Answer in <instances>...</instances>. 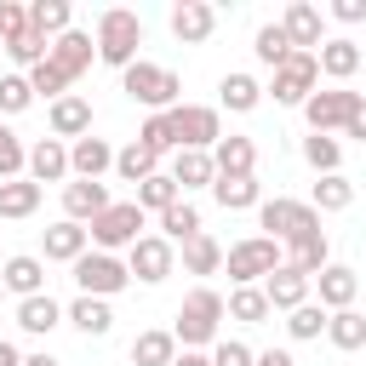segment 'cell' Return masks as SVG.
<instances>
[{
    "mask_svg": "<svg viewBox=\"0 0 366 366\" xmlns=\"http://www.w3.org/2000/svg\"><path fill=\"white\" fill-rule=\"evenodd\" d=\"M257 223H263V234H269L274 246H286V240H297V234H315V229H320V212H315L309 200L274 194V200L257 206Z\"/></svg>",
    "mask_w": 366,
    "mask_h": 366,
    "instance_id": "6",
    "label": "cell"
},
{
    "mask_svg": "<svg viewBox=\"0 0 366 366\" xmlns=\"http://www.w3.org/2000/svg\"><path fill=\"white\" fill-rule=\"evenodd\" d=\"M172 360H177V337L172 332L154 326V332H137L132 337V366H172Z\"/></svg>",
    "mask_w": 366,
    "mask_h": 366,
    "instance_id": "33",
    "label": "cell"
},
{
    "mask_svg": "<svg viewBox=\"0 0 366 366\" xmlns=\"http://www.w3.org/2000/svg\"><path fill=\"white\" fill-rule=\"evenodd\" d=\"M332 17H337V23H360V17H366V0H337Z\"/></svg>",
    "mask_w": 366,
    "mask_h": 366,
    "instance_id": "51",
    "label": "cell"
},
{
    "mask_svg": "<svg viewBox=\"0 0 366 366\" xmlns=\"http://www.w3.org/2000/svg\"><path fill=\"white\" fill-rule=\"evenodd\" d=\"M223 315H229V320H240V326H263L274 309H269L263 286H234V292L223 297Z\"/></svg>",
    "mask_w": 366,
    "mask_h": 366,
    "instance_id": "29",
    "label": "cell"
},
{
    "mask_svg": "<svg viewBox=\"0 0 366 366\" xmlns=\"http://www.w3.org/2000/svg\"><path fill=\"white\" fill-rule=\"evenodd\" d=\"M29 29H34L40 40H57V34H69V29H74V11H69V0H34V6H29Z\"/></svg>",
    "mask_w": 366,
    "mask_h": 366,
    "instance_id": "30",
    "label": "cell"
},
{
    "mask_svg": "<svg viewBox=\"0 0 366 366\" xmlns=\"http://www.w3.org/2000/svg\"><path fill=\"white\" fill-rule=\"evenodd\" d=\"M217 103H223V109H234V114H252V109L263 103V86H257L252 74H240V69H234V74H223V80H217Z\"/></svg>",
    "mask_w": 366,
    "mask_h": 366,
    "instance_id": "31",
    "label": "cell"
},
{
    "mask_svg": "<svg viewBox=\"0 0 366 366\" xmlns=\"http://www.w3.org/2000/svg\"><path fill=\"white\" fill-rule=\"evenodd\" d=\"M223 292H212V286H194L183 303H177V320H172V337H177V349H212L217 343V332H223Z\"/></svg>",
    "mask_w": 366,
    "mask_h": 366,
    "instance_id": "1",
    "label": "cell"
},
{
    "mask_svg": "<svg viewBox=\"0 0 366 366\" xmlns=\"http://www.w3.org/2000/svg\"><path fill=\"white\" fill-rule=\"evenodd\" d=\"M315 86H320V63H315V51H292V57L274 69V80H269L263 97H274V103H286V109H303V103L315 97Z\"/></svg>",
    "mask_w": 366,
    "mask_h": 366,
    "instance_id": "7",
    "label": "cell"
},
{
    "mask_svg": "<svg viewBox=\"0 0 366 366\" xmlns=\"http://www.w3.org/2000/svg\"><path fill=\"white\" fill-rule=\"evenodd\" d=\"M97 212H109V189L103 183H86V177L63 183V217L69 223H92Z\"/></svg>",
    "mask_w": 366,
    "mask_h": 366,
    "instance_id": "22",
    "label": "cell"
},
{
    "mask_svg": "<svg viewBox=\"0 0 366 366\" xmlns=\"http://www.w3.org/2000/svg\"><path fill=\"white\" fill-rule=\"evenodd\" d=\"M0 286L17 292V303H23V297H40V292H46V257H34V252L6 257V263H0Z\"/></svg>",
    "mask_w": 366,
    "mask_h": 366,
    "instance_id": "17",
    "label": "cell"
},
{
    "mask_svg": "<svg viewBox=\"0 0 366 366\" xmlns=\"http://www.w3.org/2000/svg\"><path fill=\"white\" fill-rule=\"evenodd\" d=\"M92 57H97L92 34H86V29H69V34H57V40H51V57H46V63H51V69H57V74L74 86V80L92 69Z\"/></svg>",
    "mask_w": 366,
    "mask_h": 366,
    "instance_id": "13",
    "label": "cell"
},
{
    "mask_svg": "<svg viewBox=\"0 0 366 366\" xmlns=\"http://www.w3.org/2000/svg\"><path fill=\"white\" fill-rule=\"evenodd\" d=\"M172 269H177V246H172V240H160V234H143V240L126 252V274H132V280H143V286H160Z\"/></svg>",
    "mask_w": 366,
    "mask_h": 366,
    "instance_id": "10",
    "label": "cell"
},
{
    "mask_svg": "<svg viewBox=\"0 0 366 366\" xmlns=\"http://www.w3.org/2000/svg\"><path fill=\"white\" fill-rule=\"evenodd\" d=\"M86 240H92V234H86V223L57 217V223L46 229V240H40V246H46V263H80V257H86Z\"/></svg>",
    "mask_w": 366,
    "mask_h": 366,
    "instance_id": "23",
    "label": "cell"
},
{
    "mask_svg": "<svg viewBox=\"0 0 366 366\" xmlns=\"http://www.w3.org/2000/svg\"><path fill=\"white\" fill-rule=\"evenodd\" d=\"M40 183H29V177H11V183H0V217H34L40 212Z\"/></svg>",
    "mask_w": 366,
    "mask_h": 366,
    "instance_id": "36",
    "label": "cell"
},
{
    "mask_svg": "<svg viewBox=\"0 0 366 366\" xmlns=\"http://www.w3.org/2000/svg\"><path fill=\"white\" fill-rule=\"evenodd\" d=\"M103 172H114V149L103 143V137H74L69 143V177H86V183H97Z\"/></svg>",
    "mask_w": 366,
    "mask_h": 366,
    "instance_id": "20",
    "label": "cell"
},
{
    "mask_svg": "<svg viewBox=\"0 0 366 366\" xmlns=\"http://www.w3.org/2000/svg\"><path fill=\"white\" fill-rule=\"evenodd\" d=\"M212 166H217V177H257V143L229 132L212 143Z\"/></svg>",
    "mask_w": 366,
    "mask_h": 366,
    "instance_id": "19",
    "label": "cell"
},
{
    "mask_svg": "<svg viewBox=\"0 0 366 366\" xmlns=\"http://www.w3.org/2000/svg\"><path fill=\"white\" fill-rule=\"evenodd\" d=\"M263 297H269V309H280V315H292L297 303H309V274H297L292 263H280L269 280H263Z\"/></svg>",
    "mask_w": 366,
    "mask_h": 366,
    "instance_id": "25",
    "label": "cell"
},
{
    "mask_svg": "<svg viewBox=\"0 0 366 366\" xmlns=\"http://www.w3.org/2000/svg\"><path fill=\"white\" fill-rule=\"evenodd\" d=\"M23 366H57V360H51V355L40 349V355H23Z\"/></svg>",
    "mask_w": 366,
    "mask_h": 366,
    "instance_id": "55",
    "label": "cell"
},
{
    "mask_svg": "<svg viewBox=\"0 0 366 366\" xmlns=\"http://www.w3.org/2000/svg\"><path fill=\"white\" fill-rule=\"evenodd\" d=\"M63 320H69L74 332H86V337H109V332H114V309H109L103 297H74V303L63 309Z\"/></svg>",
    "mask_w": 366,
    "mask_h": 366,
    "instance_id": "28",
    "label": "cell"
},
{
    "mask_svg": "<svg viewBox=\"0 0 366 366\" xmlns=\"http://www.w3.org/2000/svg\"><path fill=\"white\" fill-rule=\"evenodd\" d=\"M23 172H29V149H23V137L11 126H0V183H11Z\"/></svg>",
    "mask_w": 366,
    "mask_h": 366,
    "instance_id": "44",
    "label": "cell"
},
{
    "mask_svg": "<svg viewBox=\"0 0 366 366\" xmlns=\"http://www.w3.org/2000/svg\"><path fill=\"white\" fill-rule=\"evenodd\" d=\"M114 172H120L126 183H143V177H154V172H160V154H154V149H143V143L132 137L126 149H114Z\"/></svg>",
    "mask_w": 366,
    "mask_h": 366,
    "instance_id": "37",
    "label": "cell"
},
{
    "mask_svg": "<svg viewBox=\"0 0 366 366\" xmlns=\"http://www.w3.org/2000/svg\"><path fill=\"white\" fill-rule=\"evenodd\" d=\"M212 177H217V166H212L206 149H177V154H172V183H177V194L212 189Z\"/></svg>",
    "mask_w": 366,
    "mask_h": 366,
    "instance_id": "26",
    "label": "cell"
},
{
    "mask_svg": "<svg viewBox=\"0 0 366 366\" xmlns=\"http://www.w3.org/2000/svg\"><path fill=\"white\" fill-rule=\"evenodd\" d=\"M29 183H63L69 177V143H57V137H40L34 149H29V172H23Z\"/></svg>",
    "mask_w": 366,
    "mask_h": 366,
    "instance_id": "21",
    "label": "cell"
},
{
    "mask_svg": "<svg viewBox=\"0 0 366 366\" xmlns=\"http://www.w3.org/2000/svg\"><path fill=\"white\" fill-rule=\"evenodd\" d=\"M280 252H286V263H292L297 274H309V280H315V274L332 263V240H326V229H315V234H297V240H286Z\"/></svg>",
    "mask_w": 366,
    "mask_h": 366,
    "instance_id": "24",
    "label": "cell"
},
{
    "mask_svg": "<svg viewBox=\"0 0 366 366\" xmlns=\"http://www.w3.org/2000/svg\"><path fill=\"white\" fill-rule=\"evenodd\" d=\"M29 103H34L29 74H0V114H23Z\"/></svg>",
    "mask_w": 366,
    "mask_h": 366,
    "instance_id": "46",
    "label": "cell"
},
{
    "mask_svg": "<svg viewBox=\"0 0 366 366\" xmlns=\"http://www.w3.org/2000/svg\"><path fill=\"white\" fill-rule=\"evenodd\" d=\"M194 234H200V212H194L189 200H177V206H166V212H160V240L183 246V240H194Z\"/></svg>",
    "mask_w": 366,
    "mask_h": 366,
    "instance_id": "40",
    "label": "cell"
},
{
    "mask_svg": "<svg viewBox=\"0 0 366 366\" xmlns=\"http://www.w3.org/2000/svg\"><path fill=\"white\" fill-rule=\"evenodd\" d=\"M315 63H320V74H326L332 86H349V80L360 74V46H355L349 34H326L320 51H315Z\"/></svg>",
    "mask_w": 366,
    "mask_h": 366,
    "instance_id": "14",
    "label": "cell"
},
{
    "mask_svg": "<svg viewBox=\"0 0 366 366\" xmlns=\"http://www.w3.org/2000/svg\"><path fill=\"white\" fill-rule=\"evenodd\" d=\"M46 120H51V137H57V143H63V137L74 143V137L92 132V103H86L80 92H63V97L46 109Z\"/></svg>",
    "mask_w": 366,
    "mask_h": 366,
    "instance_id": "18",
    "label": "cell"
},
{
    "mask_svg": "<svg viewBox=\"0 0 366 366\" xmlns=\"http://www.w3.org/2000/svg\"><path fill=\"white\" fill-rule=\"evenodd\" d=\"M86 234H92L97 252H132V246L143 240V212H137V200H109V212H97V217L86 223Z\"/></svg>",
    "mask_w": 366,
    "mask_h": 366,
    "instance_id": "5",
    "label": "cell"
},
{
    "mask_svg": "<svg viewBox=\"0 0 366 366\" xmlns=\"http://www.w3.org/2000/svg\"><path fill=\"white\" fill-rule=\"evenodd\" d=\"M120 92H126L132 103H143V109L166 114V109H177V92H183V80H177V69L137 57L132 69H120Z\"/></svg>",
    "mask_w": 366,
    "mask_h": 366,
    "instance_id": "3",
    "label": "cell"
},
{
    "mask_svg": "<svg viewBox=\"0 0 366 366\" xmlns=\"http://www.w3.org/2000/svg\"><path fill=\"white\" fill-rule=\"evenodd\" d=\"M326 337H332V349H360L366 343V315L360 309H337V315H326Z\"/></svg>",
    "mask_w": 366,
    "mask_h": 366,
    "instance_id": "38",
    "label": "cell"
},
{
    "mask_svg": "<svg viewBox=\"0 0 366 366\" xmlns=\"http://www.w3.org/2000/svg\"><path fill=\"white\" fill-rule=\"evenodd\" d=\"M252 366H297V360H292V355H286V349H263V355H257V360H252Z\"/></svg>",
    "mask_w": 366,
    "mask_h": 366,
    "instance_id": "53",
    "label": "cell"
},
{
    "mask_svg": "<svg viewBox=\"0 0 366 366\" xmlns=\"http://www.w3.org/2000/svg\"><path fill=\"white\" fill-rule=\"evenodd\" d=\"M315 292H320V309L326 315H337V309H355V292H360V274L349 269V263H326L315 280H309Z\"/></svg>",
    "mask_w": 366,
    "mask_h": 366,
    "instance_id": "15",
    "label": "cell"
},
{
    "mask_svg": "<svg viewBox=\"0 0 366 366\" xmlns=\"http://www.w3.org/2000/svg\"><path fill=\"white\" fill-rule=\"evenodd\" d=\"M355 97L360 92H349V86H315V97L303 103V120H309V132H343V120H349V109H355Z\"/></svg>",
    "mask_w": 366,
    "mask_h": 366,
    "instance_id": "11",
    "label": "cell"
},
{
    "mask_svg": "<svg viewBox=\"0 0 366 366\" xmlns=\"http://www.w3.org/2000/svg\"><path fill=\"white\" fill-rule=\"evenodd\" d=\"M177 252H183V274H217V269H223V246H217L206 229H200L194 240H183Z\"/></svg>",
    "mask_w": 366,
    "mask_h": 366,
    "instance_id": "35",
    "label": "cell"
},
{
    "mask_svg": "<svg viewBox=\"0 0 366 366\" xmlns=\"http://www.w3.org/2000/svg\"><path fill=\"white\" fill-rule=\"evenodd\" d=\"M0 297H6V286H0Z\"/></svg>",
    "mask_w": 366,
    "mask_h": 366,
    "instance_id": "56",
    "label": "cell"
},
{
    "mask_svg": "<svg viewBox=\"0 0 366 366\" xmlns=\"http://www.w3.org/2000/svg\"><path fill=\"white\" fill-rule=\"evenodd\" d=\"M212 29H217V6H206V0H177L172 6V34L183 46H206Z\"/></svg>",
    "mask_w": 366,
    "mask_h": 366,
    "instance_id": "16",
    "label": "cell"
},
{
    "mask_svg": "<svg viewBox=\"0 0 366 366\" xmlns=\"http://www.w3.org/2000/svg\"><path fill=\"white\" fill-rule=\"evenodd\" d=\"M212 200L223 212H246V206H263V189L257 177H212Z\"/></svg>",
    "mask_w": 366,
    "mask_h": 366,
    "instance_id": "32",
    "label": "cell"
},
{
    "mask_svg": "<svg viewBox=\"0 0 366 366\" xmlns=\"http://www.w3.org/2000/svg\"><path fill=\"white\" fill-rule=\"evenodd\" d=\"M17 326H23L29 337H51V332L63 326V303H57L51 292H40V297H23V303H17Z\"/></svg>",
    "mask_w": 366,
    "mask_h": 366,
    "instance_id": "27",
    "label": "cell"
},
{
    "mask_svg": "<svg viewBox=\"0 0 366 366\" xmlns=\"http://www.w3.org/2000/svg\"><path fill=\"white\" fill-rule=\"evenodd\" d=\"M280 263H286V252H280L269 234H246V240H234V246L223 252V269H229L234 286H263Z\"/></svg>",
    "mask_w": 366,
    "mask_h": 366,
    "instance_id": "4",
    "label": "cell"
},
{
    "mask_svg": "<svg viewBox=\"0 0 366 366\" xmlns=\"http://www.w3.org/2000/svg\"><path fill=\"white\" fill-rule=\"evenodd\" d=\"M286 332H292L297 343H315V337L326 332V309H320V303H297V309L286 315Z\"/></svg>",
    "mask_w": 366,
    "mask_h": 366,
    "instance_id": "43",
    "label": "cell"
},
{
    "mask_svg": "<svg viewBox=\"0 0 366 366\" xmlns=\"http://www.w3.org/2000/svg\"><path fill=\"white\" fill-rule=\"evenodd\" d=\"M280 29H286L292 51H320V40H326V17H320V6H309V0H292V6L280 11Z\"/></svg>",
    "mask_w": 366,
    "mask_h": 366,
    "instance_id": "12",
    "label": "cell"
},
{
    "mask_svg": "<svg viewBox=\"0 0 366 366\" xmlns=\"http://www.w3.org/2000/svg\"><path fill=\"white\" fill-rule=\"evenodd\" d=\"M74 269V286H80V297H114V292H126L132 286V274H126V257H114V252H86L80 263H69Z\"/></svg>",
    "mask_w": 366,
    "mask_h": 366,
    "instance_id": "8",
    "label": "cell"
},
{
    "mask_svg": "<svg viewBox=\"0 0 366 366\" xmlns=\"http://www.w3.org/2000/svg\"><path fill=\"white\" fill-rule=\"evenodd\" d=\"M166 120H172L177 149H206L212 154V143L223 137V114L206 109V103H177V109H166Z\"/></svg>",
    "mask_w": 366,
    "mask_h": 366,
    "instance_id": "9",
    "label": "cell"
},
{
    "mask_svg": "<svg viewBox=\"0 0 366 366\" xmlns=\"http://www.w3.org/2000/svg\"><path fill=\"white\" fill-rule=\"evenodd\" d=\"M309 206H315V212H349V206H355V183H349L343 172H332V177H320V183H315Z\"/></svg>",
    "mask_w": 366,
    "mask_h": 366,
    "instance_id": "39",
    "label": "cell"
},
{
    "mask_svg": "<svg viewBox=\"0 0 366 366\" xmlns=\"http://www.w3.org/2000/svg\"><path fill=\"white\" fill-rule=\"evenodd\" d=\"M172 366H212V355H206V349H177Z\"/></svg>",
    "mask_w": 366,
    "mask_h": 366,
    "instance_id": "52",
    "label": "cell"
},
{
    "mask_svg": "<svg viewBox=\"0 0 366 366\" xmlns=\"http://www.w3.org/2000/svg\"><path fill=\"white\" fill-rule=\"evenodd\" d=\"M92 46H97V63H109V69H132V63H137V46H143V17L126 11V6L97 11V34H92Z\"/></svg>",
    "mask_w": 366,
    "mask_h": 366,
    "instance_id": "2",
    "label": "cell"
},
{
    "mask_svg": "<svg viewBox=\"0 0 366 366\" xmlns=\"http://www.w3.org/2000/svg\"><path fill=\"white\" fill-rule=\"evenodd\" d=\"M343 137H360V143H366V97H355V109H349V120H343Z\"/></svg>",
    "mask_w": 366,
    "mask_h": 366,
    "instance_id": "50",
    "label": "cell"
},
{
    "mask_svg": "<svg viewBox=\"0 0 366 366\" xmlns=\"http://www.w3.org/2000/svg\"><path fill=\"white\" fill-rule=\"evenodd\" d=\"M252 51H257V63L280 69V63L292 57V40H286V29H280V23H263V29L252 34Z\"/></svg>",
    "mask_w": 366,
    "mask_h": 366,
    "instance_id": "42",
    "label": "cell"
},
{
    "mask_svg": "<svg viewBox=\"0 0 366 366\" xmlns=\"http://www.w3.org/2000/svg\"><path fill=\"white\" fill-rule=\"evenodd\" d=\"M17 34H29V6L23 0H0V46H11Z\"/></svg>",
    "mask_w": 366,
    "mask_h": 366,
    "instance_id": "48",
    "label": "cell"
},
{
    "mask_svg": "<svg viewBox=\"0 0 366 366\" xmlns=\"http://www.w3.org/2000/svg\"><path fill=\"white\" fill-rule=\"evenodd\" d=\"M0 366H23V355H17V343H6V337H0Z\"/></svg>",
    "mask_w": 366,
    "mask_h": 366,
    "instance_id": "54",
    "label": "cell"
},
{
    "mask_svg": "<svg viewBox=\"0 0 366 366\" xmlns=\"http://www.w3.org/2000/svg\"><path fill=\"white\" fill-rule=\"evenodd\" d=\"M257 360V349H246L240 337H217L212 343V366H252Z\"/></svg>",
    "mask_w": 366,
    "mask_h": 366,
    "instance_id": "49",
    "label": "cell"
},
{
    "mask_svg": "<svg viewBox=\"0 0 366 366\" xmlns=\"http://www.w3.org/2000/svg\"><path fill=\"white\" fill-rule=\"evenodd\" d=\"M137 143L154 149V154H177V137H172V120H166V114H149L143 132H137Z\"/></svg>",
    "mask_w": 366,
    "mask_h": 366,
    "instance_id": "45",
    "label": "cell"
},
{
    "mask_svg": "<svg viewBox=\"0 0 366 366\" xmlns=\"http://www.w3.org/2000/svg\"><path fill=\"white\" fill-rule=\"evenodd\" d=\"M29 92H34V97H46V103H57V97L69 92V80H63L51 63H40V69H29Z\"/></svg>",
    "mask_w": 366,
    "mask_h": 366,
    "instance_id": "47",
    "label": "cell"
},
{
    "mask_svg": "<svg viewBox=\"0 0 366 366\" xmlns=\"http://www.w3.org/2000/svg\"><path fill=\"white\" fill-rule=\"evenodd\" d=\"M132 200H137V212H143V217H149V212L160 217V212H166V206H177L183 194H177L172 172H154V177H143V183H137V194H132Z\"/></svg>",
    "mask_w": 366,
    "mask_h": 366,
    "instance_id": "34",
    "label": "cell"
},
{
    "mask_svg": "<svg viewBox=\"0 0 366 366\" xmlns=\"http://www.w3.org/2000/svg\"><path fill=\"white\" fill-rule=\"evenodd\" d=\"M303 160H309L320 177H332V172L343 166V143H337V137H326V132H309V137H303Z\"/></svg>",
    "mask_w": 366,
    "mask_h": 366,
    "instance_id": "41",
    "label": "cell"
}]
</instances>
